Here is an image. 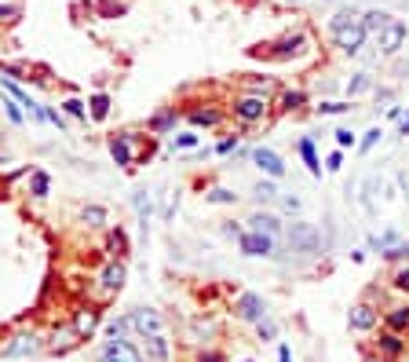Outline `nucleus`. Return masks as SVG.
I'll list each match as a JSON object with an SVG mask.
<instances>
[{
	"instance_id": "nucleus-36",
	"label": "nucleus",
	"mask_w": 409,
	"mask_h": 362,
	"mask_svg": "<svg viewBox=\"0 0 409 362\" xmlns=\"http://www.w3.org/2000/svg\"><path fill=\"white\" fill-rule=\"evenodd\" d=\"M95 326H99V311H92V307H88L85 315L77 319V333H80V337H88V333H92Z\"/></svg>"
},
{
	"instance_id": "nucleus-41",
	"label": "nucleus",
	"mask_w": 409,
	"mask_h": 362,
	"mask_svg": "<svg viewBox=\"0 0 409 362\" xmlns=\"http://www.w3.org/2000/svg\"><path fill=\"white\" fill-rule=\"evenodd\" d=\"M333 136H336V146H340V151H347V146H358V136H354L351 128H336Z\"/></svg>"
},
{
	"instance_id": "nucleus-49",
	"label": "nucleus",
	"mask_w": 409,
	"mask_h": 362,
	"mask_svg": "<svg viewBox=\"0 0 409 362\" xmlns=\"http://www.w3.org/2000/svg\"><path fill=\"white\" fill-rule=\"evenodd\" d=\"M282 209H285V212H300V209H303V202H300L296 194H285V197H282Z\"/></svg>"
},
{
	"instance_id": "nucleus-9",
	"label": "nucleus",
	"mask_w": 409,
	"mask_h": 362,
	"mask_svg": "<svg viewBox=\"0 0 409 362\" xmlns=\"http://www.w3.org/2000/svg\"><path fill=\"white\" fill-rule=\"evenodd\" d=\"M366 41H369V33H366V26H362V19L358 22H351V26H343L340 33H333V44L340 48L343 55H358L366 48Z\"/></svg>"
},
{
	"instance_id": "nucleus-34",
	"label": "nucleus",
	"mask_w": 409,
	"mask_h": 362,
	"mask_svg": "<svg viewBox=\"0 0 409 362\" xmlns=\"http://www.w3.org/2000/svg\"><path fill=\"white\" fill-rule=\"evenodd\" d=\"M103 333H106V337H128V333H132V319H128V315H124V319H110Z\"/></svg>"
},
{
	"instance_id": "nucleus-10",
	"label": "nucleus",
	"mask_w": 409,
	"mask_h": 362,
	"mask_svg": "<svg viewBox=\"0 0 409 362\" xmlns=\"http://www.w3.org/2000/svg\"><path fill=\"white\" fill-rule=\"evenodd\" d=\"M234 315L241 322H259V319H267V300L259 293H238L234 296Z\"/></svg>"
},
{
	"instance_id": "nucleus-55",
	"label": "nucleus",
	"mask_w": 409,
	"mask_h": 362,
	"mask_svg": "<svg viewBox=\"0 0 409 362\" xmlns=\"http://www.w3.org/2000/svg\"><path fill=\"white\" fill-rule=\"evenodd\" d=\"M4 165H8V158H4V154H0V169H4Z\"/></svg>"
},
{
	"instance_id": "nucleus-11",
	"label": "nucleus",
	"mask_w": 409,
	"mask_h": 362,
	"mask_svg": "<svg viewBox=\"0 0 409 362\" xmlns=\"http://www.w3.org/2000/svg\"><path fill=\"white\" fill-rule=\"evenodd\" d=\"M376 322H380V311H376L369 300H358L351 307V315H347V326L354 329V333H373Z\"/></svg>"
},
{
	"instance_id": "nucleus-32",
	"label": "nucleus",
	"mask_w": 409,
	"mask_h": 362,
	"mask_svg": "<svg viewBox=\"0 0 409 362\" xmlns=\"http://www.w3.org/2000/svg\"><path fill=\"white\" fill-rule=\"evenodd\" d=\"M366 92H373V77H369V74H354V77L347 81V95L358 99V95H366Z\"/></svg>"
},
{
	"instance_id": "nucleus-3",
	"label": "nucleus",
	"mask_w": 409,
	"mask_h": 362,
	"mask_svg": "<svg viewBox=\"0 0 409 362\" xmlns=\"http://www.w3.org/2000/svg\"><path fill=\"white\" fill-rule=\"evenodd\" d=\"M231 110H234V118H238L241 125H256V121H264V118H267L271 99H267V95H252V92H245V95H238L234 103H231Z\"/></svg>"
},
{
	"instance_id": "nucleus-18",
	"label": "nucleus",
	"mask_w": 409,
	"mask_h": 362,
	"mask_svg": "<svg viewBox=\"0 0 409 362\" xmlns=\"http://www.w3.org/2000/svg\"><path fill=\"white\" fill-rule=\"evenodd\" d=\"M376 351H380L384 358H399V355L406 351V340H402V333H395V329H384L380 340H376Z\"/></svg>"
},
{
	"instance_id": "nucleus-28",
	"label": "nucleus",
	"mask_w": 409,
	"mask_h": 362,
	"mask_svg": "<svg viewBox=\"0 0 409 362\" xmlns=\"http://www.w3.org/2000/svg\"><path fill=\"white\" fill-rule=\"evenodd\" d=\"M384 322H387V329H395V333H406V329H409V307L406 304L391 307L387 315H384Z\"/></svg>"
},
{
	"instance_id": "nucleus-1",
	"label": "nucleus",
	"mask_w": 409,
	"mask_h": 362,
	"mask_svg": "<svg viewBox=\"0 0 409 362\" xmlns=\"http://www.w3.org/2000/svg\"><path fill=\"white\" fill-rule=\"evenodd\" d=\"M48 348V340L37 333V329H19V333H11L4 340V348H0V358H34Z\"/></svg>"
},
{
	"instance_id": "nucleus-44",
	"label": "nucleus",
	"mask_w": 409,
	"mask_h": 362,
	"mask_svg": "<svg viewBox=\"0 0 409 362\" xmlns=\"http://www.w3.org/2000/svg\"><path fill=\"white\" fill-rule=\"evenodd\" d=\"M351 110V103H333V99H329V103H318V113H322V118H333V113H347Z\"/></svg>"
},
{
	"instance_id": "nucleus-25",
	"label": "nucleus",
	"mask_w": 409,
	"mask_h": 362,
	"mask_svg": "<svg viewBox=\"0 0 409 362\" xmlns=\"http://www.w3.org/2000/svg\"><path fill=\"white\" fill-rule=\"evenodd\" d=\"M194 146H201V136H198V132H172V139H168V151H172V154L194 151Z\"/></svg>"
},
{
	"instance_id": "nucleus-47",
	"label": "nucleus",
	"mask_w": 409,
	"mask_h": 362,
	"mask_svg": "<svg viewBox=\"0 0 409 362\" xmlns=\"http://www.w3.org/2000/svg\"><path fill=\"white\" fill-rule=\"evenodd\" d=\"M340 169H343V154L333 151L329 158H325V172H340Z\"/></svg>"
},
{
	"instance_id": "nucleus-22",
	"label": "nucleus",
	"mask_w": 409,
	"mask_h": 362,
	"mask_svg": "<svg viewBox=\"0 0 409 362\" xmlns=\"http://www.w3.org/2000/svg\"><path fill=\"white\" fill-rule=\"evenodd\" d=\"M391 19H395V15L391 11H380V8H373V11H362V26H366V33L369 37H376V33H380Z\"/></svg>"
},
{
	"instance_id": "nucleus-4",
	"label": "nucleus",
	"mask_w": 409,
	"mask_h": 362,
	"mask_svg": "<svg viewBox=\"0 0 409 362\" xmlns=\"http://www.w3.org/2000/svg\"><path fill=\"white\" fill-rule=\"evenodd\" d=\"M238 249H241V256H278V238L245 227L241 238H238Z\"/></svg>"
},
{
	"instance_id": "nucleus-23",
	"label": "nucleus",
	"mask_w": 409,
	"mask_h": 362,
	"mask_svg": "<svg viewBox=\"0 0 409 362\" xmlns=\"http://www.w3.org/2000/svg\"><path fill=\"white\" fill-rule=\"evenodd\" d=\"M110 95L106 92H95L92 99H88V121H106L110 118Z\"/></svg>"
},
{
	"instance_id": "nucleus-19",
	"label": "nucleus",
	"mask_w": 409,
	"mask_h": 362,
	"mask_svg": "<svg viewBox=\"0 0 409 362\" xmlns=\"http://www.w3.org/2000/svg\"><path fill=\"white\" fill-rule=\"evenodd\" d=\"M29 197H37V202H44L48 194H52V172L48 169H34L29 172V183H26Z\"/></svg>"
},
{
	"instance_id": "nucleus-43",
	"label": "nucleus",
	"mask_w": 409,
	"mask_h": 362,
	"mask_svg": "<svg viewBox=\"0 0 409 362\" xmlns=\"http://www.w3.org/2000/svg\"><path fill=\"white\" fill-rule=\"evenodd\" d=\"M303 103H307L303 92H285V95H282V110H300Z\"/></svg>"
},
{
	"instance_id": "nucleus-52",
	"label": "nucleus",
	"mask_w": 409,
	"mask_h": 362,
	"mask_svg": "<svg viewBox=\"0 0 409 362\" xmlns=\"http://www.w3.org/2000/svg\"><path fill=\"white\" fill-rule=\"evenodd\" d=\"M399 136H406V139H409V110L402 113V121H399Z\"/></svg>"
},
{
	"instance_id": "nucleus-46",
	"label": "nucleus",
	"mask_w": 409,
	"mask_h": 362,
	"mask_svg": "<svg viewBox=\"0 0 409 362\" xmlns=\"http://www.w3.org/2000/svg\"><path fill=\"white\" fill-rule=\"evenodd\" d=\"M234 151H238V136H227V139H220V143H216V154H220V158L234 154Z\"/></svg>"
},
{
	"instance_id": "nucleus-21",
	"label": "nucleus",
	"mask_w": 409,
	"mask_h": 362,
	"mask_svg": "<svg viewBox=\"0 0 409 362\" xmlns=\"http://www.w3.org/2000/svg\"><path fill=\"white\" fill-rule=\"evenodd\" d=\"M303 44H307V37H303V33H292V37H285V41L271 44V48H274V52H271V59H292V55H296Z\"/></svg>"
},
{
	"instance_id": "nucleus-45",
	"label": "nucleus",
	"mask_w": 409,
	"mask_h": 362,
	"mask_svg": "<svg viewBox=\"0 0 409 362\" xmlns=\"http://www.w3.org/2000/svg\"><path fill=\"white\" fill-rule=\"evenodd\" d=\"M391 286H395L399 293H409V267H399L395 278H391Z\"/></svg>"
},
{
	"instance_id": "nucleus-30",
	"label": "nucleus",
	"mask_w": 409,
	"mask_h": 362,
	"mask_svg": "<svg viewBox=\"0 0 409 362\" xmlns=\"http://www.w3.org/2000/svg\"><path fill=\"white\" fill-rule=\"evenodd\" d=\"M362 19V11H354V8H340L333 19H329V33H340L343 26H351V22H358Z\"/></svg>"
},
{
	"instance_id": "nucleus-33",
	"label": "nucleus",
	"mask_w": 409,
	"mask_h": 362,
	"mask_svg": "<svg viewBox=\"0 0 409 362\" xmlns=\"http://www.w3.org/2000/svg\"><path fill=\"white\" fill-rule=\"evenodd\" d=\"M252 197H256L259 205H264V202H274V197H278L274 179H271V176H267V179H259V183H256V190H252Z\"/></svg>"
},
{
	"instance_id": "nucleus-5",
	"label": "nucleus",
	"mask_w": 409,
	"mask_h": 362,
	"mask_svg": "<svg viewBox=\"0 0 409 362\" xmlns=\"http://www.w3.org/2000/svg\"><path fill=\"white\" fill-rule=\"evenodd\" d=\"M406 41H409V26L402 22V19H391L380 33H376V44H380V55H399L402 48H406Z\"/></svg>"
},
{
	"instance_id": "nucleus-13",
	"label": "nucleus",
	"mask_w": 409,
	"mask_h": 362,
	"mask_svg": "<svg viewBox=\"0 0 409 362\" xmlns=\"http://www.w3.org/2000/svg\"><path fill=\"white\" fill-rule=\"evenodd\" d=\"M139 340H143L146 362H172V340H168V333H150V337H139Z\"/></svg>"
},
{
	"instance_id": "nucleus-38",
	"label": "nucleus",
	"mask_w": 409,
	"mask_h": 362,
	"mask_svg": "<svg viewBox=\"0 0 409 362\" xmlns=\"http://www.w3.org/2000/svg\"><path fill=\"white\" fill-rule=\"evenodd\" d=\"M380 136H384V132H380V128H369V132H366V136H362V139H358V151H362V154H369V151H373V146H376V143H380Z\"/></svg>"
},
{
	"instance_id": "nucleus-39",
	"label": "nucleus",
	"mask_w": 409,
	"mask_h": 362,
	"mask_svg": "<svg viewBox=\"0 0 409 362\" xmlns=\"http://www.w3.org/2000/svg\"><path fill=\"white\" fill-rule=\"evenodd\" d=\"M44 121L48 125H52V128H66V113H62V110H55V106H44Z\"/></svg>"
},
{
	"instance_id": "nucleus-8",
	"label": "nucleus",
	"mask_w": 409,
	"mask_h": 362,
	"mask_svg": "<svg viewBox=\"0 0 409 362\" xmlns=\"http://www.w3.org/2000/svg\"><path fill=\"white\" fill-rule=\"evenodd\" d=\"M132 333L136 337H150V333H168V326H165V315H161L157 307H136L132 315Z\"/></svg>"
},
{
	"instance_id": "nucleus-14",
	"label": "nucleus",
	"mask_w": 409,
	"mask_h": 362,
	"mask_svg": "<svg viewBox=\"0 0 409 362\" xmlns=\"http://www.w3.org/2000/svg\"><path fill=\"white\" fill-rule=\"evenodd\" d=\"M252 165H256L264 176H271V179H282V176H285V161L278 158L271 146H256V151H252Z\"/></svg>"
},
{
	"instance_id": "nucleus-24",
	"label": "nucleus",
	"mask_w": 409,
	"mask_h": 362,
	"mask_svg": "<svg viewBox=\"0 0 409 362\" xmlns=\"http://www.w3.org/2000/svg\"><path fill=\"white\" fill-rule=\"evenodd\" d=\"M80 223L92 227V230H103L110 223V216H106L103 205H85V209H80Z\"/></svg>"
},
{
	"instance_id": "nucleus-15",
	"label": "nucleus",
	"mask_w": 409,
	"mask_h": 362,
	"mask_svg": "<svg viewBox=\"0 0 409 362\" xmlns=\"http://www.w3.org/2000/svg\"><path fill=\"white\" fill-rule=\"evenodd\" d=\"M245 223H249L252 230H264V235H274V238H282V235H285V223H282V216H278V212H267V209H256V212H252V216L245 220Z\"/></svg>"
},
{
	"instance_id": "nucleus-26",
	"label": "nucleus",
	"mask_w": 409,
	"mask_h": 362,
	"mask_svg": "<svg viewBox=\"0 0 409 362\" xmlns=\"http://www.w3.org/2000/svg\"><path fill=\"white\" fill-rule=\"evenodd\" d=\"M300 158L307 165V172L315 179H322V161H318V151H315V143H310V139H300Z\"/></svg>"
},
{
	"instance_id": "nucleus-12",
	"label": "nucleus",
	"mask_w": 409,
	"mask_h": 362,
	"mask_svg": "<svg viewBox=\"0 0 409 362\" xmlns=\"http://www.w3.org/2000/svg\"><path fill=\"white\" fill-rule=\"evenodd\" d=\"M106 151H110L113 165H121V169H132L136 151H132V136H128V132H113V136L106 139Z\"/></svg>"
},
{
	"instance_id": "nucleus-54",
	"label": "nucleus",
	"mask_w": 409,
	"mask_h": 362,
	"mask_svg": "<svg viewBox=\"0 0 409 362\" xmlns=\"http://www.w3.org/2000/svg\"><path fill=\"white\" fill-rule=\"evenodd\" d=\"M402 113H406L402 106H391V110H387V118H391V121H402Z\"/></svg>"
},
{
	"instance_id": "nucleus-16",
	"label": "nucleus",
	"mask_w": 409,
	"mask_h": 362,
	"mask_svg": "<svg viewBox=\"0 0 409 362\" xmlns=\"http://www.w3.org/2000/svg\"><path fill=\"white\" fill-rule=\"evenodd\" d=\"M179 118H183V113H179L175 106H165V110H157L150 121H146V128L154 132V136H172L175 132V125H179Z\"/></svg>"
},
{
	"instance_id": "nucleus-7",
	"label": "nucleus",
	"mask_w": 409,
	"mask_h": 362,
	"mask_svg": "<svg viewBox=\"0 0 409 362\" xmlns=\"http://www.w3.org/2000/svg\"><path fill=\"white\" fill-rule=\"evenodd\" d=\"M124 282H128V263L121 256L106 260V267L99 271V293L103 296H117L124 289Z\"/></svg>"
},
{
	"instance_id": "nucleus-48",
	"label": "nucleus",
	"mask_w": 409,
	"mask_h": 362,
	"mask_svg": "<svg viewBox=\"0 0 409 362\" xmlns=\"http://www.w3.org/2000/svg\"><path fill=\"white\" fill-rule=\"evenodd\" d=\"M194 362H227V358H223V351H212V348H201V351H198V358H194Z\"/></svg>"
},
{
	"instance_id": "nucleus-6",
	"label": "nucleus",
	"mask_w": 409,
	"mask_h": 362,
	"mask_svg": "<svg viewBox=\"0 0 409 362\" xmlns=\"http://www.w3.org/2000/svg\"><path fill=\"white\" fill-rule=\"evenodd\" d=\"M285 238H289V249H292V253H318V245H322L318 230L310 227V223H303V220L289 223V227H285Z\"/></svg>"
},
{
	"instance_id": "nucleus-2",
	"label": "nucleus",
	"mask_w": 409,
	"mask_h": 362,
	"mask_svg": "<svg viewBox=\"0 0 409 362\" xmlns=\"http://www.w3.org/2000/svg\"><path fill=\"white\" fill-rule=\"evenodd\" d=\"M95 362H146V355L128 337H106L95 351Z\"/></svg>"
},
{
	"instance_id": "nucleus-56",
	"label": "nucleus",
	"mask_w": 409,
	"mask_h": 362,
	"mask_svg": "<svg viewBox=\"0 0 409 362\" xmlns=\"http://www.w3.org/2000/svg\"><path fill=\"white\" fill-rule=\"evenodd\" d=\"M245 362H252V358H245Z\"/></svg>"
},
{
	"instance_id": "nucleus-53",
	"label": "nucleus",
	"mask_w": 409,
	"mask_h": 362,
	"mask_svg": "<svg viewBox=\"0 0 409 362\" xmlns=\"http://www.w3.org/2000/svg\"><path fill=\"white\" fill-rule=\"evenodd\" d=\"M278 362H292V355H289L285 344H278Z\"/></svg>"
},
{
	"instance_id": "nucleus-50",
	"label": "nucleus",
	"mask_w": 409,
	"mask_h": 362,
	"mask_svg": "<svg viewBox=\"0 0 409 362\" xmlns=\"http://www.w3.org/2000/svg\"><path fill=\"white\" fill-rule=\"evenodd\" d=\"M8 19H19V4H0V22Z\"/></svg>"
},
{
	"instance_id": "nucleus-31",
	"label": "nucleus",
	"mask_w": 409,
	"mask_h": 362,
	"mask_svg": "<svg viewBox=\"0 0 409 362\" xmlns=\"http://www.w3.org/2000/svg\"><path fill=\"white\" fill-rule=\"evenodd\" d=\"M205 202H208V205H234L238 194H234L231 187H212V190L205 194Z\"/></svg>"
},
{
	"instance_id": "nucleus-20",
	"label": "nucleus",
	"mask_w": 409,
	"mask_h": 362,
	"mask_svg": "<svg viewBox=\"0 0 409 362\" xmlns=\"http://www.w3.org/2000/svg\"><path fill=\"white\" fill-rule=\"evenodd\" d=\"M187 121L194 125V128H216L220 121H223V110H216V106H198V110H187Z\"/></svg>"
},
{
	"instance_id": "nucleus-27",
	"label": "nucleus",
	"mask_w": 409,
	"mask_h": 362,
	"mask_svg": "<svg viewBox=\"0 0 409 362\" xmlns=\"http://www.w3.org/2000/svg\"><path fill=\"white\" fill-rule=\"evenodd\" d=\"M0 106H4V118L15 125V128H22L29 118H26V110H22V103H19V99H11L8 92H4V103H0Z\"/></svg>"
},
{
	"instance_id": "nucleus-51",
	"label": "nucleus",
	"mask_w": 409,
	"mask_h": 362,
	"mask_svg": "<svg viewBox=\"0 0 409 362\" xmlns=\"http://www.w3.org/2000/svg\"><path fill=\"white\" fill-rule=\"evenodd\" d=\"M241 230H245L241 223H227V227H223V235H231V238H241Z\"/></svg>"
},
{
	"instance_id": "nucleus-37",
	"label": "nucleus",
	"mask_w": 409,
	"mask_h": 362,
	"mask_svg": "<svg viewBox=\"0 0 409 362\" xmlns=\"http://www.w3.org/2000/svg\"><path fill=\"white\" fill-rule=\"evenodd\" d=\"M256 333H259V340H278V322L267 315V319H259L256 322Z\"/></svg>"
},
{
	"instance_id": "nucleus-17",
	"label": "nucleus",
	"mask_w": 409,
	"mask_h": 362,
	"mask_svg": "<svg viewBox=\"0 0 409 362\" xmlns=\"http://www.w3.org/2000/svg\"><path fill=\"white\" fill-rule=\"evenodd\" d=\"M80 340H85V337H80L77 333V326H66V329H55V333H52V340H48V351H52V355H66L70 348H77V344Z\"/></svg>"
},
{
	"instance_id": "nucleus-42",
	"label": "nucleus",
	"mask_w": 409,
	"mask_h": 362,
	"mask_svg": "<svg viewBox=\"0 0 409 362\" xmlns=\"http://www.w3.org/2000/svg\"><path fill=\"white\" fill-rule=\"evenodd\" d=\"M132 205H136V212H139L143 220L150 216V194H146V190H136V194H132Z\"/></svg>"
},
{
	"instance_id": "nucleus-40",
	"label": "nucleus",
	"mask_w": 409,
	"mask_h": 362,
	"mask_svg": "<svg viewBox=\"0 0 409 362\" xmlns=\"http://www.w3.org/2000/svg\"><path fill=\"white\" fill-rule=\"evenodd\" d=\"M249 92H252V95H267V99H271V95L278 92V85H274L271 77H264V81H252V85H249Z\"/></svg>"
},
{
	"instance_id": "nucleus-29",
	"label": "nucleus",
	"mask_w": 409,
	"mask_h": 362,
	"mask_svg": "<svg viewBox=\"0 0 409 362\" xmlns=\"http://www.w3.org/2000/svg\"><path fill=\"white\" fill-rule=\"evenodd\" d=\"M66 118H73V121H88V103L85 99H77V95H70V99H62V106H59Z\"/></svg>"
},
{
	"instance_id": "nucleus-35",
	"label": "nucleus",
	"mask_w": 409,
	"mask_h": 362,
	"mask_svg": "<svg viewBox=\"0 0 409 362\" xmlns=\"http://www.w3.org/2000/svg\"><path fill=\"white\" fill-rule=\"evenodd\" d=\"M384 260L391 263H399V260H409V242H395V245H387V249H380Z\"/></svg>"
}]
</instances>
